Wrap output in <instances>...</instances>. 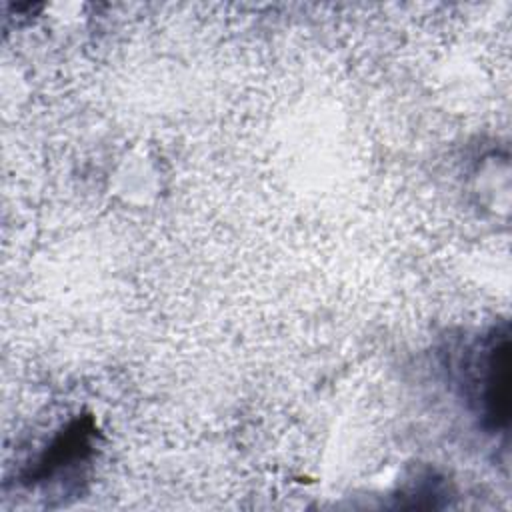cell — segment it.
I'll return each mask as SVG.
<instances>
[{"mask_svg": "<svg viewBox=\"0 0 512 512\" xmlns=\"http://www.w3.org/2000/svg\"><path fill=\"white\" fill-rule=\"evenodd\" d=\"M478 402L484 426L504 430L510 416V336L508 330L494 332L480 360Z\"/></svg>", "mask_w": 512, "mask_h": 512, "instance_id": "1", "label": "cell"}]
</instances>
